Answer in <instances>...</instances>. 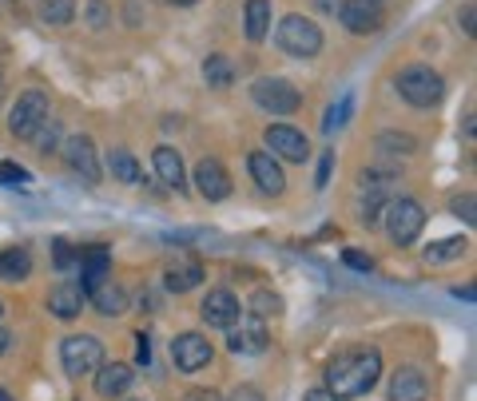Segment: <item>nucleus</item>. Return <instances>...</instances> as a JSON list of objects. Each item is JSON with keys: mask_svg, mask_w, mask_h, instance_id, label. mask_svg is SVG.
Listing matches in <instances>:
<instances>
[{"mask_svg": "<svg viewBox=\"0 0 477 401\" xmlns=\"http://www.w3.org/2000/svg\"><path fill=\"white\" fill-rule=\"evenodd\" d=\"M64 159H68V167L84 179V183H100V175H104L100 172V159H96V143H92L88 135H68Z\"/></svg>", "mask_w": 477, "mask_h": 401, "instance_id": "nucleus-10", "label": "nucleus"}, {"mask_svg": "<svg viewBox=\"0 0 477 401\" xmlns=\"http://www.w3.org/2000/svg\"><path fill=\"white\" fill-rule=\"evenodd\" d=\"M465 251H470V243H465L462 235L441 238V243H430V246H425V262H454V259H462Z\"/></svg>", "mask_w": 477, "mask_h": 401, "instance_id": "nucleus-25", "label": "nucleus"}, {"mask_svg": "<svg viewBox=\"0 0 477 401\" xmlns=\"http://www.w3.org/2000/svg\"><path fill=\"white\" fill-rule=\"evenodd\" d=\"M251 96H255V104L267 108L271 116H291V112H298V104H303L298 88L287 80H255Z\"/></svg>", "mask_w": 477, "mask_h": 401, "instance_id": "nucleus-7", "label": "nucleus"}, {"mask_svg": "<svg viewBox=\"0 0 477 401\" xmlns=\"http://www.w3.org/2000/svg\"><path fill=\"white\" fill-rule=\"evenodd\" d=\"M267 148L275 151L279 159H291V164H306V156H311V143H306V135L298 132V127L291 124H275V127H267Z\"/></svg>", "mask_w": 477, "mask_h": 401, "instance_id": "nucleus-9", "label": "nucleus"}, {"mask_svg": "<svg viewBox=\"0 0 477 401\" xmlns=\"http://www.w3.org/2000/svg\"><path fill=\"white\" fill-rule=\"evenodd\" d=\"M449 207H454V215L462 219V223H477V203H473V195H470V191L457 195V199L449 203Z\"/></svg>", "mask_w": 477, "mask_h": 401, "instance_id": "nucleus-32", "label": "nucleus"}, {"mask_svg": "<svg viewBox=\"0 0 477 401\" xmlns=\"http://www.w3.org/2000/svg\"><path fill=\"white\" fill-rule=\"evenodd\" d=\"M422 227H425V211H422V203H414V199H394L386 207V235H390V243L394 246H410L417 235H422Z\"/></svg>", "mask_w": 477, "mask_h": 401, "instance_id": "nucleus-5", "label": "nucleus"}, {"mask_svg": "<svg viewBox=\"0 0 477 401\" xmlns=\"http://www.w3.org/2000/svg\"><path fill=\"white\" fill-rule=\"evenodd\" d=\"M132 401H143V397H132Z\"/></svg>", "mask_w": 477, "mask_h": 401, "instance_id": "nucleus-47", "label": "nucleus"}, {"mask_svg": "<svg viewBox=\"0 0 477 401\" xmlns=\"http://www.w3.org/2000/svg\"><path fill=\"white\" fill-rule=\"evenodd\" d=\"M394 84H398V92H402L406 104H414V108H433V104H441V96H446V80H441L430 64L402 68Z\"/></svg>", "mask_w": 477, "mask_h": 401, "instance_id": "nucleus-2", "label": "nucleus"}, {"mask_svg": "<svg viewBox=\"0 0 477 401\" xmlns=\"http://www.w3.org/2000/svg\"><path fill=\"white\" fill-rule=\"evenodd\" d=\"M306 401H338V397H330L327 389H311V394H306Z\"/></svg>", "mask_w": 477, "mask_h": 401, "instance_id": "nucleus-43", "label": "nucleus"}, {"mask_svg": "<svg viewBox=\"0 0 477 401\" xmlns=\"http://www.w3.org/2000/svg\"><path fill=\"white\" fill-rule=\"evenodd\" d=\"M382 378V354L378 349H346L327 365V394L338 401L362 397L378 386Z\"/></svg>", "mask_w": 477, "mask_h": 401, "instance_id": "nucleus-1", "label": "nucleus"}, {"mask_svg": "<svg viewBox=\"0 0 477 401\" xmlns=\"http://www.w3.org/2000/svg\"><path fill=\"white\" fill-rule=\"evenodd\" d=\"M195 187H199V195L207 203H223L227 195H231V175L223 172V164L219 159H199V167H195Z\"/></svg>", "mask_w": 477, "mask_h": 401, "instance_id": "nucleus-13", "label": "nucleus"}, {"mask_svg": "<svg viewBox=\"0 0 477 401\" xmlns=\"http://www.w3.org/2000/svg\"><path fill=\"white\" fill-rule=\"evenodd\" d=\"M53 251H56V267H72V262H76V251L64 243V238H56Z\"/></svg>", "mask_w": 477, "mask_h": 401, "instance_id": "nucleus-36", "label": "nucleus"}, {"mask_svg": "<svg viewBox=\"0 0 477 401\" xmlns=\"http://www.w3.org/2000/svg\"><path fill=\"white\" fill-rule=\"evenodd\" d=\"M351 112H354V96H343L335 108H327V119H322V132L335 135L338 127H346V119H351Z\"/></svg>", "mask_w": 477, "mask_h": 401, "instance_id": "nucleus-29", "label": "nucleus"}, {"mask_svg": "<svg viewBox=\"0 0 477 401\" xmlns=\"http://www.w3.org/2000/svg\"><path fill=\"white\" fill-rule=\"evenodd\" d=\"M132 365H124V362H112V365H100L96 370V394L100 397H119V394H127L132 389Z\"/></svg>", "mask_w": 477, "mask_h": 401, "instance_id": "nucleus-21", "label": "nucleus"}, {"mask_svg": "<svg viewBox=\"0 0 477 401\" xmlns=\"http://www.w3.org/2000/svg\"><path fill=\"white\" fill-rule=\"evenodd\" d=\"M338 20L346 24V32H378L382 28V0H343L338 4Z\"/></svg>", "mask_w": 477, "mask_h": 401, "instance_id": "nucleus-8", "label": "nucleus"}, {"mask_svg": "<svg viewBox=\"0 0 477 401\" xmlns=\"http://www.w3.org/2000/svg\"><path fill=\"white\" fill-rule=\"evenodd\" d=\"M32 140H36V148H40V151H53L56 143H60V124H44L36 135H32Z\"/></svg>", "mask_w": 477, "mask_h": 401, "instance_id": "nucleus-33", "label": "nucleus"}, {"mask_svg": "<svg viewBox=\"0 0 477 401\" xmlns=\"http://www.w3.org/2000/svg\"><path fill=\"white\" fill-rule=\"evenodd\" d=\"M60 362H64L68 378H88V373H96L104 365V342L92 334H72L60 346Z\"/></svg>", "mask_w": 477, "mask_h": 401, "instance_id": "nucleus-3", "label": "nucleus"}, {"mask_svg": "<svg viewBox=\"0 0 477 401\" xmlns=\"http://www.w3.org/2000/svg\"><path fill=\"white\" fill-rule=\"evenodd\" d=\"M247 167H251V179H255V187H259V191H267V195H283L287 191L283 167H279L267 151H251V156H247Z\"/></svg>", "mask_w": 477, "mask_h": 401, "instance_id": "nucleus-16", "label": "nucleus"}, {"mask_svg": "<svg viewBox=\"0 0 477 401\" xmlns=\"http://www.w3.org/2000/svg\"><path fill=\"white\" fill-rule=\"evenodd\" d=\"M382 148H398V151H414V140H398V135H382Z\"/></svg>", "mask_w": 477, "mask_h": 401, "instance_id": "nucleus-38", "label": "nucleus"}, {"mask_svg": "<svg viewBox=\"0 0 477 401\" xmlns=\"http://www.w3.org/2000/svg\"><path fill=\"white\" fill-rule=\"evenodd\" d=\"M203 76H207L211 88H227V84L235 80V64L227 56H207V64H203Z\"/></svg>", "mask_w": 477, "mask_h": 401, "instance_id": "nucleus-27", "label": "nucleus"}, {"mask_svg": "<svg viewBox=\"0 0 477 401\" xmlns=\"http://www.w3.org/2000/svg\"><path fill=\"white\" fill-rule=\"evenodd\" d=\"M151 164H156V175H159V183H164L167 191H183L187 172H183V159H179L175 148H156Z\"/></svg>", "mask_w": 477, "mask_h": 401, "instance_id": "nucleus-20", "label": "nucleus"}, {"mask_svg": "<svg viewBox=\"0 0 477 401\" xmlns=\"http://www.w3.org/2000/svg\"><path fill=\"white\" fill-rule=\"evenodd\" d=\"M48 310H53V318H60V322L80 318V310H84V290H80V283H60L53 294H48Z\"/></svg>", "mask_w": 477, "mask_h": 401, "instance_id": "nucleus-18", "label": "nucleus"}, {"mask_svg": "<svg viewBox=\"0 0 477 401\" xmlns=\"http://www.w3.org/2000/svg\"><path fill=\"white\" fill-rule=\"evenodd\" d=\"M44 124H48L44 92H24V96H16V108H12V116H8V132H12L16 140H32Z\"/></svg>", "mask_w": 477, "mask_h": 401, "instance_id": "nucleus-6", "label": "nucleus"}, {"mask_svg": "<svg viewBox=\"0 0 477 401\" xmlns=\"http://www.w3.org/2000/svg\"><path fill=\"white\" fill-rule=\"evenodd\" d=\"M32 275V259L28 251H0V278H8V283H20V278Z\"/></svg>", "mask_w": 477, "mask_h": 401, "instance_id": "nucleus-24", "label": "nucleus"}, {"mask_svg": "<svg viewBox=\"0 0 477 401\" xmlns=\"http://www.w3.org/2000/svg\"><path fill=\"white\" fill-rule=\"evenodd\" d=\"M330 172H335V151H322L319 156V175H314V187H327Z\"/></svg>", "mask_w": 477, "mask_h": 401, "instance_id": "nucleus-34", "label": "nucleus"}, {"mask_svg": "<svg viewBox=\"0 0 477 401\" xmlns=\"http://www.w3.org/2000/svg\"><path fill=\"white\" fill-rule=\"evenodd\" d=\"M0 179H16V183H24L28 172H24V167H0Z\"/></svg>", "mask_w": 477, "mask_h": 401, "instance_id": "nucleus-41", "label": "nucleus"}, {"mask_svg": "<svg viewBox=\"0 0 477 401\" xmlns=\"http://www.w3.org/2000/svg\"><path fill=\"white\" fill-rule=\"evenodd\" d=\"M76 16V0H40V20L44 24H68Z\"/></svg>", "mask_w": 477, "mask_h": 401, "instance_id": "nucleus-28", "label": "nucleus"}, {"mask_svg": "<svg viewBox=\"0 0 477 401\" xmlns=\"http://www.w3.org/2000/svg\"><path fill=\"white\" fill-rule=\"evenodd\" d=\"M251 318H263V322H267V318H275V314L279 310H283V298H279V294H271V290H255V298H251Z\"/></svg>", "mask_w": 477, "mask_h": 401, "instance_id": "nucleus-30", "label": "nucleus"}, {"mask_svg": "<svg viewBox=\"0 0 477 401\" xmlns=\"http://www.w3.org/2000/svg\"><path fill=\"white\" fill-rule=\"evenodd\" d=\"M425 397H430V381L422 378V370H414V365L394 370V378H390V401H425Z\"/></svg>", "mask_w": 477, "mask_h": 401, "instance_id": "nucleus-17", "label": "nucleus"}, {"mask_svg": "<svg viewBox=\"0 0 477 401\" xmlns=\"http://www.w3.org/2000/svg\"><path fill=\"white\" fill-rule=\"evenodd\" d=\"M135 346H140V349H135V362H140V365H148L151 362V338L148 334H135Z\"/></svg>", "mask_w": 477, "mask_h": 401, "instance_id": "nucleus-37", "label": "nucleus"}, {"mask_svg": "<svg viewBox=\"0 0 477 401\" xmlns=\"http://www.w3.org/2000/svg\"><path fill=\"white\" fill-rule=\"evenodd\" d=\"M211 342L203 334H179L175 342H172V362H175V370H183V373H195V370H203V365L211 362Z\"/></svg>", "mask_w": 477, "mask_h": 401, "instance_id": "nucleus-11", "label": "nucleus"}, {"mask_svg": "<svg viewBox=\"0 0 477 401\" xmlns=\"http://www.w3.org/2000/svg\"><path fill=\"white\" fill-rule=\"evenodd\" d=\"M0 318H4V306H0Z\"/></svg>", "mask_w": 477, "mask_h": 401, "instance_id": "nucleus-46", "label": "nucleus"}, {"mask_svg": "<svg viewBox=\"0 0 477 401\" xmlns=\"http://www.w3.org/2000/svg\"><path fill=\"white\" fill-rule=\"evenodd\" d=\"M183 401H223V397H219L215 389H191V394H187Z\"/></svg>", "mask_w": 477, "mask_h": 401, "instance_id": "nucleus-40", "label": "nucleus"}, {"mask_svg": "<svg viewBox=\"0 0 477 401\" xmlns=\"http://www.w3.org/2000/svg\"><path fill=\"white\" fill-rule=\"evenodd\" d=\"M104 278H108V246H88V251L80 254V290H84V298L104 283Z\"/></svg>", "mask_w": 477, "mask_h": 401, "instance_id": "nucleus-19", "label": "nucleus"}, {"mask_svg": "<svg viewBox=\"0 0 477 401\" xmlns=\"http://www.w3.org/2000/svg\"><path fill=\"white\" fill-rule=\"evenodd\" d=\"M462 28H465V32H470V36H473V4H470V8H465V12H462Z\"/></svg>", "mask_w": 477, "mask_h": 401, "instance_id": "nucleus-42", "label": "nucleus"}, {"mask_svg": "<svg viewBox=\"0 0 477 401\" xmlns=\"http://www.w3.org/2000/svg\"><path fill=\"white\" fill-rule=\"evenodd\" d=\"M343 259H346V267H354V270H370V267H374V259H370V254L354 251V246H351V251H343Z\"/></svg>", "mask_w": 477, "mask_h": 401, "instance_id": "nucleus-35", "label": "nucleus"}, {"mask_svg": "<svg viewBox=\"0 0 477 401\" xmlns=\"http://www.w3.org/2000/svg\"><path fill=\"white\" fill-rule=\"evenodd\" d=\"M108 20H112V16H108V0H92V4H88V28L92 32H104Z\"/></svg>", "mask_w": 477, "mask_h": 401, "instance_id": "nucleus-31", "label": "nucleus"}, {"mask_svg": "<svg viewBox=\"0 0 477 401\" xmlns=\"http://www.w3.org/2000/svg\"><path fill=\"white\" fill-rule=\"evenodd\" d=\"M231 401H263V394H259V389H251V386H238L231 394Z\"/></svg>", "mask_w": 477, "mask_h": 401, "instance_id": "nucleus-39", "label": "nucleus"}, {"mask_svg": "<svg viewBox=\"0 0 477 401\" xmlns=\"http://www.w3.org/2000/svg\"><path fill=\"white\" fill-rule=\"evenodd\" d=\"M247 40H267L271 32V0H247Z\"/></svg>", "mask_w": 477, "mask_h": 401, "instance_id": "nucleus-22", "label": "nucleus"}, {"mask_svg": "<svg viewBox=\"0 0 477 401\" xmlns=\"http://www.w3.org/2000/svg\"><path fill=\"white\" fill-rule=\"evenodd\" d=\"M203 283V262L195 259V254H175L172 262H167L164 270V286L172 290V294H187V290H195Z\"/></svg>", "mask_w": 477, "mask_h": 401, "instance_id": "nucleus-14", "label": "nucleus"}, {"mask_svg": "<svg viewBox=\"0 0 477 401\" xmlns=\"http://www.w3.org/2000/svg\"><path fill=\"white\" fill-rule=\"evenodd\" d=\"M227 342H231L235 354H263L271 346V330L263 318H238L231 330H227Z\"/></svg>", "mask_w": 477, "mask_h": 401, "instance_id": "nucleus-12", "label": "nucleus"}, {"mask_svg": "<svg viewBox=\"0 0 477 401\" xmlns=\"http://www.w3.org/2000/svg\"><path fill=\"white\" fill-rule=\"evenodd\" d=\"M108 167H112V175L119 183H135V179H140V164H135V156L127 148H116L112 156H108Z\"/></svg>", "mask_w": 477, "mask_h": 401, "instance_id": "nucleus-26", "label": "nucleus"}, {"mask_svg": "<svg viewBox=\"0 0 477 401\" xmlns=\"http://www.w3.org/2000/svg\"><path fill=\"white\" fill-rule=\"evenodd\" d=\"M275 40H279V48H283V52L306 60V56H319V48H322V28L311 20V16L291 12L283 24H279Z\"/></svg>", "mask_w": 477, "mask_h": 401, "instance_id": "nucleus-4", "label": "nucleus"}, {"mask_svg": "<svg viewBox=\"0 0 477 401\" xmlns=\"http://www.w3.org/2000/svg\"><path fill=\"white\" fill-rule=\"evenodd\" d=\"M8 346H12V334H8V330L0 326V354H8Z\"/></svg>", "mask_w": 477, "mask_h": 401, "instance_id": "nucleus-44", "label": "nucleus"}, {"mask_svg": "<svg viewBox=\"0 0 477 401\" xmlns=\"http://www.w3.org/2000/svg\"><path fill=\"white\" fill-rule=\"evenodd\" d=\"M0 401H16V397H8V394H4V389H0Z\"/></svg>", "mask_w": 477, "mask_h": 401, "instance_id": "nucleus-45", "label": "nucleus"}, {"mask_svg": "<svg viewBox=\"0 0 477 401\" xmlns=\"http://www.w3.org/2000/svg\"><path fill=\"white\" fill-rule=\"evenodd\" d=\"M92 302H96V310L100 314H119L127 306V294H124V286H116L112 278H104V283H100L96 290H92Z\"/></svg>", "mask_w": 477, "mask_h": 401, "instance_id": "nucleus-23", "label": "nucleus"}, {"mask_svg": "<svg viewBox=\"0 0 477 401\" xmlns=\"http://www.w3.org/2000/svg\"><path fill=\"white\" fill-rule=\"evenodd\" d=\"M203 318H207V326L231 330L235 322L243 318V306H238V298L231 290H211V294L203 298Z\"/></svg>", "mask_w": 477, "mask_h": 401, "instance_id": "nucleus-15", "label": "nucleus"}]
</instances>
